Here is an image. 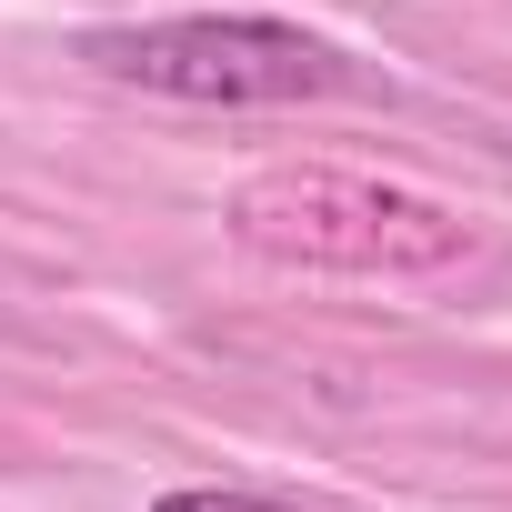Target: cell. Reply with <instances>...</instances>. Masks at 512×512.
Returning <instances> with one entry per match:
<instances>
[{"label":"cell","instance_id":"cell-1","mask_svg":"<svg viewBox=\"0 0 512 512\" xmlns=\"http://www.w3.org/2000/svg\"><path fill=\"white\" fill-rule=\"evenodd\" d=\"M81 61L151 91V101H191V111H292V101H342L362 81L352 51H332L302 21H262V11L111 21L81 41Z\"/></svg>","mask_w":512,"mask_h":512},{"label":"cell","instance_id":"cell-2","mask_svg":"<svg viewBox=\"0 0 512 512\" xmlns=\"http://www.w3.org/2000/svg\"><path fill=\"white\" fill-rule=\"evenodd\" d=\"M272 201H292V211H332V191H322V181H282ZM342 211H352V221H382V211H402V201H392V191H342ZM292 251H312V262H402L392 231H352V241L312 231V241H292Z\"/></svg>","mask_w":512,"mask_h":512},{"label":"cell","instance_id":"cell-3","mask_svg":"<svg viewBox=\"0 0 512 512\" xmlns=\"http://www.w3.org/2000/svg\"><path fill=\"white\" fill-rule=\"evenodd\" d=\"M151 512H332V502H282V492H231V482H171Z\"/></svg>","mask_w":512,"mask_h":512}]
</instances>
